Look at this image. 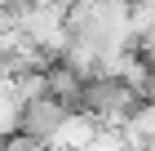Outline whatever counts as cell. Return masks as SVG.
<instances>
[{
    "instance_id": "3",
    "label": "cell",
    "mask_w": 155,
    "mask_h": 151,
    "mask_svg": "<svg viewBox=\"0 0 155 151\" xmlns=\"http://www.w3.org/2000/svg\"><path fill=\"white\" fill-rule=\"evenodd\" d=\"M22 89H18V80L13 76H5L0 71V142H9L13 133H18V125H22Z\"/></svg>"
},
{
    "instance_id": "4",
    "label": "cell",
    "mask_w": 155,
    "mask_h": 151,
    "mask_svg": "<svg viewBox=\"0 0 155 151\" xmlns=\"http://www.w3.org/2000/svg\"><path fill=\"white\" fill-rule=\"evenodd\" d=\"M146 98L155 102V67H151V89H146Z\"/></svg>"
},
{
    "instance_id": "2",
    "label": "cell",
    "mask_w": 155,
    "mask_h": 151,
    "mask_svg": "<svg viewBox=\"0 0 155 151\" xmlns=\"http://www.w3.org/2000/svg\"><path fill=\"white\" fill-rule=\"evenodd\" d=\"M115 138L124 151H155V102L142 98L129 116L115 125Z\"/></svg>"
},
{
    "instance_id": "1",
    "label": "cell",
    "mask_w": 155,
    "mask_h": 151,
    "mask_svg": "<svg viewBox=\"0 0 155 151\" xmlns=\"http://www.w3.org/2000/svg\"><path fill=\"white\" fill-rule=\"evenodd\" d=\"M97 133H102V125H97L84 107H71V111L40 138V147H45V151H84Z\"/></svg>"
}]
</instances>
